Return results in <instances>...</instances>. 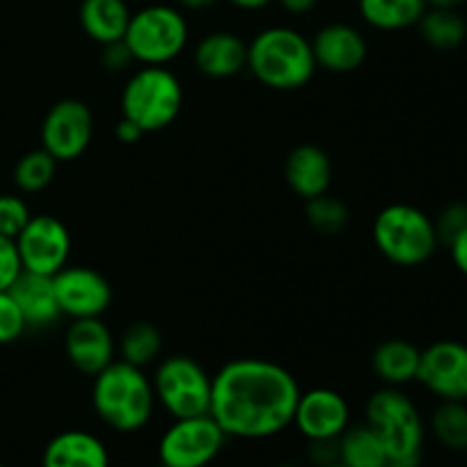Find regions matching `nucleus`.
I'll list each match as a JSON object with an SVG mask.
<instances>
[{
    "mask_svg": "<svg viewBox=\"0 0 467 467\" xmlns=\"http://www.w3.org/2000/svg\"><path fill=\"white\" fill-rule=\"evenodd\" d=\"M301 388L274 360L237 358L213 377L210 415L228 438L265 441L292 427Z\"/></svg>",
    "mask_w": 467,
    "mask_h": 467,
    "instance_id": "obj_1",
    "label": "nucleus"
},
{
    "mask_svg": "<svg viewBox=\"0 0 467 467\" xmlns=\"http://www.w3.org/2000/svg\"><path fill=\"white\" fill-rule=\"evenodd\" d=\"M246 68L269 89L296 91L313 80L317 64L310 39L295 27L274 26L246 44Z\"/></svg>",
    "mask_w": 467,
    "mask_h": 467,
    "instance_id": "obj_2",
    "label": "nucleus"
},
{
    "mask_svg": "<svg viewBox=\"0 0 467 467\" xmlns=\"http://www.w3.org/2000/svg\"><path fill=\"white\" fill-rule=\"evenodd\" d=\"M91 406L105 427L119 433H135L153 418V383L141 368L114 360L94 377Z\"/></svg>",
    "mask_w": 467,
    "mask_h": 467,
    "instance_id": "obj_3",
    "label": "nucleus"
},
{
    "mask_svg": "<svg viewBox=\"0 0 467 467\" xmlns=\"http://www.w3.org/2000/svg\"><path fill=\"white\" fill-rule=\"evenodd\" d=\"M368 427L377 433L390 463L418 467L424 454L427 424L415 401L401 388L374 392L368 401Z\"/></svg>",
    "mask_w": 467,
    "mask_h": 467,
    "instance_id": "obj_4",
    "label": "nucleus"
},
{
    "mask_svg": "<svg viewBox=\"0 0 467 467\" xmlns=\"http://www.w3.org/2000/svg\"><path fill=\"white\" fill-rule=\"evenodd\" d=\"M372 240L379 254L400 267L429 263L441 246L433 219L410 203L386 205L372 223Z\"/></svg>",
    "mask_w": 467,
    "mask_h": 467,
    "instance_id": "obj_5",
    "label": "nucleus"
},
{
    "mask_svg": "<svg viewBox=\"0 0 467 467\" xmlns=\"http://www.w3.org/2000/svg\"><path fill=\"white\" fill-rule=\"evenodd\" d=\"M182 109V85L167 67H141L121 91V114L141 128L158 132L171 126Z\"/></svg>",
    "mask_w": 467,
    "mask_h": 467,
    "instance_id": "obj_6",
    "label": "nucleus"
},
{
    "mask_svg": "<svg viewBox=\"0 0 467 467\" xmlns=\"http://www.w3.org/2000/svg\"><path fill=\"white\" fill-rule=\"evenodd\" d=\"M123 41L141 67H167L185 50L190 26L181 9L171 5H149L132 14Z\"/></svg>",
    "mask_w": 467,
    "mask_h": 467,
    "instance_id": "obj_7",
    "label": "nucleus"
},
{
    "mask_svg": "<svg viewBox=\"0 0 467 467\" xmlns=\"http://www.w3.org/2000/svg\"><path fill=\"white\" fill-rule=\"evenodd\" d=\"M150 383H153L155 401H160V406L173 420L210 413L213 377L192 356L178 354L160 360Z\"/></svg>",
    "mask_w": 467,
    "mask_h": 467,
    "instance_id": "obj_8",
    "label": "nucleus"
},
{
    "mask_svg": "<svg viewBox=\"0 0 467 467\" xmlns=\"http://www.w3.org/2000/svg\"><path fill=\"white\" fill-rule=\"evenodd\" d=\"M228 436L213 415L173 420L160 438L158 454L167 467H208L222 454Z\"/></svg>",
    "mask_w": 467,
    "mask_h": 467,
    "instance_id": "obj_9",
    "label": "nucleus"
},
{
    "mask_svg": "<svg viewBox=\"0 0 467 467\" xmlns=\"http://www.w3.org/2000/svg\"><path fill=\"white\" fill-rule=\"evenodd\" d=\"M16 251L23 272L55 276L68 265L71 255V233L53 214H32L16 235Z\"/></svg>",
    "mask_w": 467,
    "mask_h": 467,
    "instance_id": "obj_10",
    "label": "nucleus"
},
{
    "mask_svg": "<svg viewBox=\"0 0 467 467\" xmlns=\"http://www.w3.org/2000/svg\"><path fill=\"white\" fill-rule=\"evenodd\" d=\"M94 137V114L85 100L62 99L46 112L41 123V149L57 162L80 158Z\"/></svg>",
    "mask_w": 467,
    "mask_h": 467,
    "instance_id": "obj_11",
    "label": "nucleus"
},
{
    "mask_svg": "<svg viewBox=\"0 0 467 467\" xmlns=\"http://www.w3.org/2000/svg\"><path fill=\"white\" fill-rule=\"evenodd\" d=\"M415 381L438 401H467V345L461 340L431 342L420 356Z\"/></svg>",
    "mask_w": 467,
    "mask_h": 467,
    "instance_id": "obj_12",
    "label": "nucleus"
},
{
    "mask_svg": "<svg viewBox=\"0 0 467 467\" xmlns=\"http://www.w3.org/2000/svg\"><path fill=\"white\" fill-rule=\"evenodd\" d=\"M59 313L71 319L100 317L112 304V285L91 267L67 265L53 276Z\"/></svg>",
    "mask_w": 467,
    "mask_h": 467,
    "instance_id": "obj_13",
    "label": "nucleus"
},
{
    "mask_svg": "<svg viewBox=\"0 0 467 467\" xmlns=\"http://www.w3.org/2000/svg\"><path fill=\"white\" fill-rule=\"evenodd\" d=\"M292 424L306 441H337L351 424L345 397L331 388H313L296 400Z\"/></svg>",
    "mask_w": 467,
    "mask_h": 467,
    "instance_id": "obj_14",
    "label": "nucleus"
},
{
    "mask_svg": "<svg viewBox=\"0 0 467 467\" xmlns=\"http://www.w3.org/2000/svg\"><path fill=\"white\" fill-rule=\"evenodd\" d=\"M64 351L78 372L96 377L117 360V340L100 317L73 319L64 336Z\"/></svg>",
    "mask_w": 467,
    "mask_h": 467,
    "instance_id": "obj_15",
    "label": "nucleus"
},
{
    "mask_svg": "<svg viewBox=\"0 0 467 467\" xmlns=\"http://www.w3.org/2000/svg\"><path fill=\"white\" fill-rule=\"evenodd\" d=\"M315 64L328 73H354L368 59V41L347 23H328L310 39Z\"/></svg>",
    "mask_w": 467,
    "mask_h": 467,
    "instance_id": "obj_16",
    "label": "nucleus"
},
{
    "mask_svg": "<svg viewBox=\"0 0 467 467\" xmlns=\"http://www.w3.org/2000/svg\"><path fill=\"white\" fill-rule=\"evenodd\" d=\"M285 181L304 201L327 194L333 182L331 158L315 144L295 146L285 158Z\"/></svg>",
    "mask_w": 467,
    "mask_h": 467,
    "instance_id": "obj_17",
    "label": "nucleus"
},
{
    "mask_svg": "<svg viewBox=\"0 0 467 467\" xmlns=\"http://www.w3.org/2000/svg\"><path fill=\"white\" fill-rule=\"evenodd\" d=\"M194 64L203 76L214 80L235 78L246 68V44L233 32H210L196 44Z\"/></svg>",
    "mask_w": 467,
    "mask_h": 467,
    "instance_id": "obj_18",
    "label": "nucleus"
},
{
    "mask_svg": "<svg viewBox=\"0 0 467 467\" xmlns=\"http://www.w3.org/2000/svg\"><path fill=\"white\" fill-rule=\"evenodd\" d=\"M9 295L16 301L27 327L44 328L62 317L57 296H55L53 276L21 272L16 281H14V285L9 287Z\"/></svg>",
    "mask_w": 467,
    "mask_h": 467,
    "instance_id": "obj_19",
    "label": "nucleus"
},
{
    "mask_svg": "<svg viewBox=\"0 0 467 467\" xmlns=\"http://www.w3.org/2000/svg\"><path fill=\"white\" fill-rule=\"evenodd\" d=\"M41 467H109V451L87 431H62L46 445Z\"/></svg>",
    "mask_w": 467,
    "mask_h": 467,
    "instance_id": "obj_20",
    "label": "nucleus"
},
{
    "mask_svg": "<svg viewBox=\"0 0 467 467\" xmlns=\"http://www.w3.org/2000/svg\"><path fill=\"white\" fill-rule=\"evenodd\" d=\"M420 356H422V349H418L413 342L404 337H390L374 349L369 365H372L374 377L383 386L404 388L418 379Z\"/></svg>",
    "mask_w": 467,
    "mask_h": 467,
    "instance_id": "obj_21",
    "label": "nucleus"
},
{
    "mask_svg": "<svg viewBox=\"0 0 467 467\" xmlns=\"http://www.w3.org/2000/svg\"><path fill=\"white\" fill-rule=\"evenodd\" d=\"M130 16L132 12L126 0H82L78 9L82 32L100 46L121 41Z\"/></svg>",
    "mask_w": 467,
    "mask_h": 467,
    "instance_id": "obj_22",
    "label": "nucleus"
},
{
    "mask_svg": "<svg viewBox=\"0 0 467 467\" xmlns=\"http://www.w3.org/2000/svg\"><path fill=\"white\" fill-rule=\"evenodd\" d=\"M418 32L429 48L450 53L465 44L467 21L459 9L427 7V12L418 21Z\"/></svg>",
    "mask_w": 467,
    "mask_h": 467,
    "instance_id": "obj_23",
    "label": "nucleus"
},
{
    "mask_svg": "<svg viewBox=\"0 0 467 467\" xmlns=\"http://www.w3.org/2000/svg\"><path fill=\"white\" fill-rule=\"evenodd\" d=\"M427 7V0H358L365 23L383 32H400L418 26Z\"/></svg>",
    "mask_w": 467,
    "mask_h": 467,
    "instance_id": "obj_24",
    "label": "nucleus"
},
{
    "mask_svg": "<svg viewBox=\"0 0 467 467\" xmlns=\"http://www.w3.org/2000/svg\"><path fill=\"white\" fill-rule=\"evenodd\" d=\"M337 463L345 467H383L388 463V456L377 433L368 424H349L337 438Z\"/></svg>",
    "mask_w": 467,
    "mask_h": 467,
    "instance_id": "obj_25",
    "label": "nucleus"
},
{
    "mask_svg": "<svg viewBox=\"0 0 467 467\" xmlns=\"http://www.w3.org/2000/svg\"><path fill=\"white\" fill-rule=\"evenodd\" d=\"M119 360L135 368H149L162 354V333L150 322H132L117 340Z\"/></svg>",
    "mask_w": 467,
    "mask_h": 467,
    "instance_id": "obj_26",
    "label": "nucleus"
},
{
    "mask_svg": "<svg viewBox=\"0 0 467 467\" xmlns=\"http://www.w3.org/2000/svg\"><path fill=\"white\" fill-rule=\"evenodd\" d=\"M429 429L445 450L467 451V401H438Z\"/></svg>",
    "mask_w": 467,
    "mask_h": 467,
    "instance_id": "obj_27",
    "label": "nucleus"
},
{
    "mask_svg": "<svg viewBox=\"0 0 467 467\" xmlns=\"http://www.w3.org/2000/svg\"><path fill=\"white\" fill-rule=\"evenodd\" d=\"M57 171V160L44 149H35L23 155L14 167V182L26 194H36L53 182Z\"/></svg>",
    "mask_w": 467,
    "mask_h": 467,
    "instance_id": "obj_28",
    "label": "nucleus"
},
{
    "mask_svg": "<svg viewBox=\"0 0 467 467\" xmlns=\"http://www.w3.org/2000/svg\"><path fill=\"white\" fill-rule=\"evenodd\" d=\"M306 219H308L310 226L315 228L322 235H340L347 226H349V208L347 203H342L340 199L327 194L315 196V199L306 201Z\"/></svg>",
    "mask_w": 467,
    "mask_h": 467,
    "instance_id": "obj_29",
    "label": "nucleus"
},
{
    "mask_svg": "<svg viewBox=\"0 0 467 467\" xmlns=\"http://www.w3.org/2000/svg\"><path fill=\"white\" fill-rule=\"evenodd\" d=\"M30 219L32 213L21 196L0 194V235L16 240V235Z\"/></svg>",
    "mask_w": 467,
    "mask_h": 467,
    "instance_id": "obj_30",
    "label": "nucleus"
},
{
    "mask_svg": "<svg viewBox=\"0 0 467 467\" xmlns=\"http://www.w3.org/2000/svg\"><path fill=\"white\" fill-rule=\"evenodd\" d=\"M27 328L26 319H23L21 310H18L16 301L9 295V290L0 292V345H12L23 331Z\"/></svg>",
    "mask_w": 467,
    "mask_h": 467,
    "instance_id": "obj_31",
    "label": "nucleus"
},
{
    "mask_svg": "<svg viewBox=\"0 0 467 467\" xmlns=\"http://www.w3.org/2000/svg\"><path fill=\"white\" fill-rule=\"evenodd\" d=\"M433 223H436L438 240H441V244L447 246L467 228V203L465 201H454V203L445 205L441 214L433 219Z\"/></svg>",
    "mask_w": 467,
    "mask_h": 467,
    "instance_id": "obj_32",
    "label": "nucleus"
},
{
    "mask_svg": "<svg viewBox=\"0 0 467 467\" xmlns=\"http://www.w3.org/2000/svg\"><path fill=\"white\" fill-rule=\"evenodd\" d=\"M21 272L23 267L21 258H18L16 242L12 237L0 235V292L9 290Z\"/></svg>",
    "mask_w": 467,
    "mask_h": 467,
    "instance_id": "obj_33",
    "label": "nucleus"
},
{
    "mask_svg": "<svg viewBox=\"0 0 467 467\" xmlns=\"http://www.w3.org/2000/svg\"><path fill=\"white\" fill-rule=\"evenodd\" d=\"M100 64H103L108 71L112 73H121L126 71L130 64H135V57L128 50L126 41H112V44L103 46V53H100Z\"/></svg>",
    "mask_w": 467,
    "mask_h": 467,
    "instance_id": "obj_34",
    "label": "nucleus"
},
{
    "mask_svg": "<svg viewBox=\"0 0 467 467\" xmlns=\"http://www.w3.org/2000/svg\"><path fill=\"white\" fill-rule=\"evenodd\" d=\"M308 454L315 467L337 463V441H310Z\"/></svg>",
    "mask_w": 467,
    "mask_h": 467,
    "instance_id": "obj_35",
    "label": "nucleus"
},
{
    "mask_svg": "<svg viewBox=\"0 0 467 467\" xmlns=\"http://www.w3.org/2000/svg\"><path fill=\"white\" fill-rule=\"evenodd\" d=\"M447 249H450L451 265L459 269L461 276L467 278V228L447 244Z\"/></svg>",
    "mask_w": 467,
    "mask_h": 467,
    "instance_id": "obj_36",
    "label": "nucleus"
},
{
    "mask_svg": "<svg viewBox=\"0 0 467 467\" xmlns=\"http://www.w3.org/2000/svg\"><path fill=\"white\" fill-rule=\"evenodd\" d=\"M141 135H144L141 128L126 117L119 119L117 126H114V137H117V141H121V144H137V141L141 140Z\"/></svg>",
    "mask_w": 467,
    "mask_h": 467,
    "instance_id": "obj_37",
    "label": "nucleus"
},
{
    "mask_svg": "<svg viewBox=\"0 0 467 467\" xmlns=\"http://www.w3.org/2000/svg\"><path fill=\"white\" fill-rule=\"evenodd\" d=\"M317 3L319 0H278V5L290 14H308Z\"/></svg>",
    "mask_w": 467,
    "mask_h": 467,
    "instance_id": "obj_38",
    "label": "nucleus"
},
{
    "mask_svg": "<svg viewBox=\"0 0 467 467\" xmlns=\"http://www.w3.org/2000/svg\"><path fill=\"white\" fill-rule=\"evenodd\" d=\"M219 0H178L182 9H190V12H203V9L214 7Z\"/></svg>",
    "mask_w": 467,
    "mask_h": 467,
    "instance_id": "obj_39",
    "label": "nucleus"
},
{
    "mask_svg": "<svg viewBox=\"0 0 467 467\" xmlns=\"http://www.w3.org/2000/svg\"><path fill=\"white\" fill-rule=\"evenodd\" d=\"M228 3H233L240 9H246V12H255V9L267 7V5L274 3V0H228Z\"/></svg>",
    "mask_w": 467,
    "mask_h": 467,
    "instance_id": "obj_40",
    "label": "nucleus"
},
{
    "mask_svg": "<svg viewBox=\"0 0 467 467\" xmlns=\"http://www.w3.org/2000/svg\"><path fill=\"white\" fill-rule=\"evenodd\" d=\"M467 0H427L429 7H447V9H459Z\"/></svg>",
    "mask_w": 467,
    "mask_h": 467,
    "instance_id": "obj_41",
    "label": "nucleus"
},
{
    "mask_svg": "<svg viewBox=\"0 0 467 467\" xmlns=\"http://www.w3.org/2000/svg\"><path fill=\"white\" fill-rule=\"evenodd\" d=\"M383 467H406V465H400V463H390V461H388V463L383 465Z\"/></svg>",
    "mask_w": 467,
    "mask_h": 467,
    "instance_id": "obj_42",
    "label": "nucleus"
},
{
    "mask_svg": "<svg viewBox=\"0 0 467 467\" xmlns=\"http://www.w3.org/2000/svg\"><path fill=\"white\" fill-rule=\"evenodd\" d=\"M322 467H345L342 463H331V465H322Z\"/></svg>",
    "mask_w": 467,
    "mask_h": 467,
    "instance_id": "obj_43",
    "label": "nucleus"
},
{
    "mask_svg": "<svg viewBox=\"0 0 467 467\" xmlns=\"http://www.w3.org/2000/svg\"><path fill=\"white\" fill-rule=\"evenodd\" d=\"M281 467H296V465H281Z\"/></svg>",
    "mask_w": 467,
    "mask_h": 467,
    "instance_id": "obj_44",
    "label": "nucleus"
},
{
    "mask_svg": "<svg viewBox=\"0 0 467 467\" xmlns=\"http://www.w3.org/2000/svg\"><path fill=\"white\" fill-rule=\"evenodd\" d=\"M0 467H5V465H3V463H0Z\"/></svg>",
    "mask_w": 467,
    "mask_h": 467,
    "instance_id": "obj_45",
    "label": "nucleus"
},
{
    "mask_svg": "<svg viewBox=\"0 0 467 467\" xmlns=\"http://www.w3.org/2000/svg\"><path fill=\"white\" fill-rule=\"evenodd\" d=\"M162 467H167V465H162Z\"/></svg>",
    "mask_w": 467,
    "mask_h": 467,
    "instance_id": "obj_46",
    "label": "nucleus"
}]
</instances>
